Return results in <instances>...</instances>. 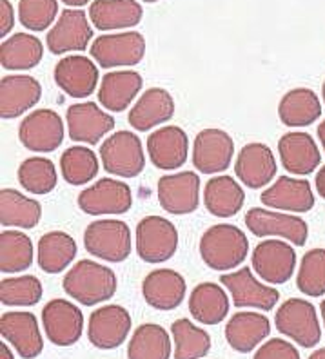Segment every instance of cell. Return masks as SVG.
I'll use <instances>...</instances> for the list:
<instances>
[{"instance_id": "cell-28", "label": "cell", "mask_w": 325, "mask_h": 359, "mask_svg": "<svg viewBox=\"0 0 325 359\" xmlns=\"http://www.w3.org/2000/svg\"><path fill=\"white\" fill-rule=\"evenodd\" d=\"M173 116H175V100L171 93L162 88H151L133 105L128 118L131 128L144 133L153 129L154 126L169 122Z\"/></svg>"}, {"instance_id": "cell-8", "label": "cell", "mask_w": 325, "mask_h": 359, "mask_svg": "<svg viewBox=\"0 0 325 359\" xmlns=\"http://www.w3.org/2000/svg\"><path fill=\"white\" fill-rule=\"evenodd\" d=\"M18 138L33 153H51L64 142V122L53 109H37L22 120Z\"/></svg>"}, {"instance_id": "cell-31", "label": "cell", "mask_w": 325, "mask_h": 359, "mask_svg": "<svg viewBox=\"0 0 325 359\" xmlns=\"http://www.w3.org/2000/svg\"><path fill=\"white\" fill-rule=\"evenodd\" d=\"M244 202H246V193L242 185L231 176H215L207 182L204 189L206 209L218 218H231L238 215Z\"/></svg>"}, {"instance_id": "cell-40", "label": "cell", "mask_w": 325, "mask_h": 359, "mask_svg": "<svg viewBox=\"0 0 325 359\" xmlns=\"http://www.w3.org/2000/svg\"><path fill=\"white\" fill-rule=\"evenodd\" d=\"M57 167L51 160L31 156L18 167V182L31 194H49L57 185Z\"/></svg>"}, {"instance_id": "cell-23", "label": "cell", "mask_w": 325, "mask_h": 359, "mask_svg": "<svg viewBox=\"0 0 325 359\" xmlns=\"http://www.w3.org/2000/svg\"><path fill=\"white\" fill-rule=\"evenodd\" d=\"M55 82L73 98L89 97L98 83V67L82 55L62 58L55 67Z\"/></svg>"}, {"instance_id": "cell-15", "label": "cell", "mask_w": 325, "mask_h": 359, "mask_svg": "<svg viewBox=\"0 0 325 359\" xmlns=\"http://www.w3.org/2000/svg\"><path fill=\"white\" fill-rule=\"evenodd\" d=\"M229 294L233 296L234 307L238 309H258V311H272L277 307L280 292L267 285H262L251 272L244 267L231 274L220 278Z\"/></svg>"}, {"instance_id": "cell-51", "label": "cell", "mask_w": 325, "mask_h": 359, "mask_svg": "<svg viewBox=\"0 0 325 359\" xmlns=\"http://www.w3.org/2000/svg\"><path fill=\"white\" fill-rule=\"evenodd\" d=\"M309 359H325V346L324 348H320V351L312 352V354L309 355Z\"/></svg>"}, {"instance_id": "cell-41", "label": "cell", "mask_w": 325, "mask_h": 359, "mask_svg": "<svg viewBox=\"0 0 325 359\" xmlns=\"http://www.w3.org/2000/svg\"><path fill=\"white\" fill-rule=\"evenodd\" d=\"M98 158L88 147L75 145L64 151L60 158V171L71 185H84L98 175Z\"/></svg>"}, {"instance_id": "cell-29", "label": "cell", "mask_w": 325, "mask_h": 359, "mask_svg": "<svg viewBox=\"0 0 325 359\" xmlns=\"http://www.w3.org/2000/svg\"><path fill=\"white\" fill-rule=\"evenodd\" d=\"M142 6L136 0H95L89 6V18L100 31L135 27L142 20Z\"/></svg>"}, {"instance_id": "cell-24", "label": "cell", "mask_w": 325, "mask_h": 359, "mask_svg": "<svg viewBox=\"0 0 325 359\" xmlns=\"http://www.w3.org/2000/svg\"><path fill=\"white\" fill-rule=\"evenodd\" d=\"M262 203L271 209L286 212H309L314 207V194L307 180H295L281 176L264 193L260 194Z\"/></svg>"}, {"instance_id": "cell-42", "label": "cell", "mask_w": 325, "mask_h": 359, "mask_svg": "<svg viewBox=\"0 0 325 359\" xmlns=\"http://www.w3.org/2000/svg\"><path fill=\"white\" fill-rule=\"evenodd\" d=\"M42 283L35 276L6 278L0 283V302L6 307H33L42 299Z\"/></svg>"}, {"instance_id": "cell-20", "label": "cell", "mask_w": 325, "mask_h": 359, "mask_svg": "<svg viewBox=\"0 0 325 359\" xmlns=\"http://www.w3.org/2000/svg\"><path fill=\"white\" fill-rule=\"evenodd\" d=\"M66 118L71 140L89 145L98 144L102 140V136H106L114 128L113 116L107 114L106 111H102L93 102L71 105L67 109Z\"/></svg>"}, {"instance_id": "cell-54", "label": "cell", "mask_w": 325, "mask_h": 359, "mask_svg": "<svg viewBox=\"0 0 325 359\" xmlns=\"http://www.w3.org/2000/svg\"><path fill=\"white\" fill-rule=\"evenodd\" d=\"M321 95H324V102H325V82H324V86H321Z\"/></svg>"}, {"instance_id": "cell-39", "label": "cell", "mask_w": 325, "mask_h": 359, "mask_svg": "<svg viewBox=\"0 0 325 359\" xmlns=\"http://www.w3.org/2000/svg\"><path fill=\"white\" fill-rule=\"evenodd\" d=\"M33 263V243L24 232L4 231L0 234V271L22 272Z\"/></svg>"}, {"instance_id": "cell-6", "label": "cell", "mask_w": 325, "mask_h": 359, "mask_svg": "<svg viewBox=\"0 0 325 359\" xmlns=\"http://www.w3.org/2000/svg\"><path fill=\"white\" fill-rule=\"evenodd\" d=\"M178 249V231L162 216H145L136 225V252L145 263H164Z\"/></svg>"}, {"instance_id": "cell-1", "label": "cell", "mask_w": 325, "mask_h": 359, "mask_svg": "<svg viewBox=\"0 0 325 359\" xmlns=\"http://www.w3.org/2000/svg\"><path fill=\"white\" fill-rule=\"evenodd\" d=\"M62 287L80 305L93 307L113 298L119 289V280L110 267L91 259H82L71 267Z\"/></svg>"}, {"instance_id": "cell-4", "label": "cell", "mask_w": 325, "mask_h": 359, "mask_svg": "<svg viewBox=\"0 0 325 359\" xmlns=\"http://www.w3.org/2000/svg\"><path fill=\"white\" fill-rule=\"evenodd\" d=\"M277 330L303 348L317 346L321 339L320 321L314 305L302 298H291L277 311Z\"/></svg>"}, {"instance_id": "cell-13", "label": "cell", "mask_w": 325, "mask_h": 359, "mask_svg": "<svg viewBox=\"0 0 325 359\" xmlns=\"http://www.w3.org/2000/svg\"><path fill=\"white\" fill-rule=\"evenodd\" d=\"M234 154L233 138L222 129H204L197 135L193 145V165L204 175L225 171Z\"/></svg>"}, {"instance_id": "cell-3", "label": "cell", "mask_w": 325, "mask_h": 359, "mask_svg": "<svg viewBox=\"0 0 325 359\" xmlns=\"http://www.w3.org/2000/svg\"><path fill=\"white\" fill-rule=\"evenodd\" d=\"M84 245L95 258L120 263L131 255V231L120 219H98L84 232Z\"/></svg>"}, {"instance_id": "cell-9", "label": "cell", "mask_w": 325, "mask_h": 359, "mask_svg": "<svg viewBox=\"0 0 325 359\" xmlns=\"http://www.w3.org/2000/svg\"><path fill=\"white\" fill-rule=\"evenodd\" d=\"M131 205V187L120 180L102 178L79 194V207L91 216L124 215Z\"/></svg>"}, {"instance_id": "cell-27", "label": "cell", "mask_w": 325, "mask_h": 359, "mask_svg": "<svg viewBox=\"0 0 325 359\" xmlns=\"http://www.w3.org/2000/svg\"><path fill=\"white\" fill-rule=\"evenodd\" d=\"M271 334V323L260 312H237L225 325V339L237 352H253Z\"/></svg>"}, {"instance_id": "cell-19", "label": "cell", "mask_w": 325, "mask_h": 359, "mask_svg": "<svg viewBox=\"0 0 325 359\" xmlns=\"http://www.w3.org/2000/svg\"><path fill=\"white\" fill-rule=\"evenodd\" d=\"M277 158L271 147L260 142L244 145L234 163L238 180L249 189H262L271 184L277 176Z\"/></svg>"}, {"instance_id": "cell-34", "label": "cell", "mask_w": 325, "mask_h": 359, "mask_svg": "<svg viewBox=\"0 0 325 359\" xmlns=\"http://www.w3.org/2000/svg\"><path fill=\"white\" fill-rule=\"evenodd\" d=\"M44 57V46L35 35L17 33L0 46V64L9 71L33 69Z\"/></svg>"}, {"instance_id": "cell-5", "label": "cell", "mask_w": 325, "mask_h": 359, "mask_svg": "<svg viewBox=\"0 0 325 359\" xmlns=\"http://www.w3.org/2000/svg\"><path fill=\"white\" fill-rule=\"evenodd\" d=\"M102 165L110 175L135 178L145 167L140 138L131 131H117L100 147Z\"/></svg>"}, {"instance_id": "cell-48", "label": "cell", "mask_w": 325, "mask_h": 359, "mask_svg": "<svg viewBox=\"0 0 325 359\" xmlns=\"http://www.w3.org/2000/svg\"><path fill=\"white\" fill-rule=\"evenodd\" d=\"M0 359H15V355L9 351L8 343H2V345H0Z\"/></svg>"}, {"instance_id": "cell-14", "label": "cell", "mask_w": 325, "mask_h": 359, "mask_svg": "<svg viewBox=\"0 0 325 359\" xmlns=\"http://www.w3.org/2000/svg\"><path fill=\"white\" fill-rule=\"evenodd\" d=\"M48 339L57 346L75 345L84 332V314L67 299H51L42 311Z\"/></svg>"}, {"instance_id": "cell-36", "label": "cell", "mask_w": 325, "mask_h": 359, "mask_svg": "<svg viewBox=\"0 0 325 359\" xmlns=\"http://www.w3.org/2000/svg\"><path fill=\"white\" fill-rule=\"evenodd\" d=\"M39 265L48 274H58L77 256V241L62 231H51L39 240Z\"/></svg>"}, {"instance_id": "cell-22", "label": "cell", "mask_w": 325, "mask_h": 359, "mask_svg": "<svg viewBox=\"0 0 325 359\" xmlns=\"http://www.w3.org/2000/svg\"><path fill=\"white\" fill-rule=\"evenodd\" d=\"M147 153L154 167L164 171H175L182 167L190 153L187 135L178 126H166L147 138Z\"/></svg>"}, {"instance_id": "cell-21", "label": "cell", "mask_w": 325, "mask_h": 359, "mask_svg": "<svg viewBox=\"0 0 325 359\" xmlns=\"http://www.w3.org/2000/svg\"><path fill=\"white\" fill-rule=\"evenodd\" d=\"M187 285L182 274L173 269H157L142 281V296L157 311H173L184 302Z\"/></svg>"}, {"instance_id": "cell-17", "label": "cell", "mask_w": 325, "mask_h": 359, "mask_svg": "<svg viewBox=\"0 0 325 359\" xmlns=\"http://www.w3.org/2000/svg\"><path fill=\"white\" fill-rule=\"evenodd\" d=\"M0 334L24 359L37 358L44 351V339L33 312H4L0 318Z\"/></svg>"}, {"instance_id": "cell-52", "label": "cell", "mask_w": 325, "mask_h": 359, "mask_svg": "<svg viewBox=\"0 0 325 359\" xmlns=\"http://www.w3.org/2000/svg\"><path fill=\"white\" fill-rule=\"evenodd\" d=\"M320 312H321V320H324V325H325V299L321 302V305H320Z\"/></svg>"}, {"instance_id": "cell-2", "label": "cell", "mask_w": 325, "mask_h": 359, "mask_svg": "<svg viewBox=\"0 0 325 359\" xmlns=\"http://www.w3.org/2000/svg\"><path fill=\"white\" fill-rule=\"evenodd\" d=\"M249 252V240L242 229L231 224L213 225L200 238V256L213 271H231L242 265Z\"/></svg>"}, {"instance_id": "cell-26", "label": "cell", "mask_w": 325, "mask_h": 359, "mask_svg": "<svg viewBox=\"0 0 325 359\" xmlns=\"http://www.w3.org/2000/svg\"><path fill=\"white\" fill-rule=\"evenodd\" d=\"M281 165L291 175H311L321 162V154L317 142L307 133H287L278 142Z\"/></svg>"}, {"instance_id": "cell-18", "label": "cell", "mask_w": 325, "mask_h": 359, "mask_svg": "<svg viewBox=\"0 0 325 359\" xmlns=\"http://www.w3.org/2000/svg\"><path fill=\"white\" fill-rule=\"evenodd\" d=\"M93 39V27L82 9H64L55 27L48 33L46 44L53 55L84 51Z\"/></svg>"}, {"instance_id": "cell-50", "label": "cell", "mask_w": 325, "mask_h": 359, "mask_svg": "<svg viewBox=\"0 0 325 359\" xmlns=\"http://www.w3.org/2000/svg\"><path fill=\"white\" fill-rule=\"evenodd\" d=\"M318 136H320L321 147H324V151H325V120L320 123V126H318Z\"/></svg>"}, {"instance_id": "cell-32", "label": "cell", "mask_w": 325, "mask_h": 359, "mask_svg": "<svg viewBox=\"0 0 325 359\" xmlns=\"http://www.w3.org/2000/svg\"><path fill=\"white\" fill-rule=\"evenodd\" d=\"M321 114L320 98L307 88L291 89L278 105V116L287 128H305L317 122Z\"/></svg>"}, {"instance_id": "cell-33", "label": "cell", "mask_w": 325, "mask_h": 359, "mask_svg": "<svg viewBox=\"0 0 325 359\" xmlns=\"http://www.w3.org/2000/svg\"><path fill=\"white\" fill-rule=\"evenodd\" d=\"M190 312L198 323H222L229 312V296L218 283L197 285L190 296Z\"/></svg>"}, {"instance_id": "cell-37", "label": "cell", "mask_w": 325, "mask_h": 359, "mask_svg": "<svg viewBox=\"0 0 325 359\" xmlns=\"http://www.w3.org/2000/svg\"><path fill=\"white\" fill-rule=\"evenodd\" d=\"M171 337L160 325H140L131 336L128 346V359H169Z\"/></svg>"}, {"instance_id": "cell-38", "label": "cell", "mask_w": 325, "mask_h": 359, "mask_svg": "<svg viewBox=\"0 0 325 359\" xmlns=\"http://www.w3.org/2000/svg\"><path fill=\"white\" fill-rule=\"evenodd\" d=\"M175 339V359H200L211 351V336L190 320H176L171 325Z\"/></svg>"}, {"instance_id": "cell-30", "label": "cell", "mask_w": 325, "mask_h": 359, "mask_svg": "<svg viewBox=\"0 0 325 359\" xmlns=\"http://www.w3.org/2000/svg\"><path fill=\"white\" fill-rule=\"evenodd\" d=\"M142 89V76L136 71H113L102 79L100 89H98V100L102 107L122 113L126 107L131 105L136 95Z\"/></svg>"}, {"instance_id": "cell-43", "label": "cell", "mask_w": 325, "mask_h": 359, "mask_svg": "<svg viewBox=\"0 0 325 359\" xmlns=\"http://www.w3.org/2000/svg\"><path fill=\"white\" fill-rule=\"evenodd\" d=\"M298 290L305 296H325V249H312L305 252L296 278Z\"/></svg>"}, {"instance_id": "cell-44", "label": "cell", "mask_w": 325, "mask_h": 359, "mask_svg": "<svg viewBox=\"0 0 325 359\" xmlns=\"http://www.w3.org/2000/svg\"><path fill=\"white\" fill-rule=\"evenodd\" d=\"M58 15L57 0H20L18 20L29 31H44L55 22Z\"/></svg>"}, {"instance_id": "cell-16", "label": "cell", "mask_w": 325, "mask_h": 359, "mask_svg": "<svg viewBox=\"0 0 325 359\" xmlns=\"http://www.w3.org/2000/svg\"><path fill=\"white\" fill-rule=\"evenodd\" d=\"M159 202L169 215H191L200 203V178L197 172L184 171L159 180Z\"/></svg>"}, {"instance_id": "cell-49", "label": "cell", "mask_w": 325, "mask_h": 359, "mask_svg": "<svg viewBox=\"0 0 325 359\" xmlns=\"http://www.w3.org/2000/svg\"><path fill=\"white\" fill-rule=\"evenodd\" d=\"M66 6H73V8H80V6H86L89 0H62Z\"/></svg>"}, {"instance_id": "cell-45", "label": "cell", "mask_w": 325, "mask_h": 359, "mask_svg": "<svg viewBox=\"0 0 325 359\" xmlns=\"http://www.w3.org/2000/svg\"><path fill=\"white\" fill-rule=\"evenodd\" d=\"M253 359H300V352L286 339H269L256 351Z\"/></svg>"}, {"instance_id": "cell-12", "label": "cell", "mask_w": 325, "mask_h": 359, "mask_svg": "<svg viewBox=\"0 0 325 359\" xmlns=\"http://www.w3.org/2000/svg\"><path fill=\"white\" fill-rule=\"evenodd\" d=\"M295 267L296 252L287 241L265 240L253 252V269L267 283H287L295 274Z\"/></svg>"}, {"instance_id": "cell-46", "label": "cell", "mask_w": 325, "mask_h": 359, "mask_svg": "<svg viewBox=\"0 0 325 359\" xmlns=\"http://www.w3.org/2000/svg\"><path fill=\"white\" fill-rule=\"evenodd\" d=\"M15 26L13 6L9 0H0V36H6Z\"/></svg>"}, {"instance_id": "cell-10", "label": "cell", "mask_w": 325, "mask_h": 359, "mask_svg": "<svg viewBox=\"0 0 325 359\" xmlns=\"http://www.w3.org/2000/svg\"><path fill=\"white\" fill-rule=\"evenodd\" d=\"M246 225L255 236H280L296 247L305 245L309 236V227L302 218L287 212L260 209V207L247 210Z\"/></svg>"}, {"instance_id": "cell-25", "label": "cell", "mask_w": 325, "mask_h": 359, "mask_svg": "<svg viewBox=\"0 0 325 359\" xmlns=\"http://www.w3.org/2000/svg\"><path fill=\"white\" fill-rule=\"evenodd\" d=\"M42 97L40 82L27 75H9L0 82V116L17 118L39 104Z\"/></svg>"}, {"instance_id": "cell-47", "label": "cell", "mask_w": 325, "mask_h": 359, "mask_svg": "<svg viewBox=\"0 0 325 359\" xmlns=\"http://www.w3.org/2000/svg\"><path fill=\"white\" fill-rule=\"evenodd\" d=\"M317 191L321 198L325 200V165L321 167L317 175Z\"/></svg>"}, {"instance_id": "cell-53", "label": "cell", "mask_w": 325, "mask_h": 359, "mask_svg": "<svg viewBox=\"0 0 325 359\" xmlns=\"http://www.w3.org/2000/svg\"><path fill=\"white\" fill-rule=\"evenodd\" d=\"M142 2H147V4H153V2H159V0H142Z\"/></svg>"}, {"instance_id": "cell-11", "label": "cell", "mask_w": 325, "mask_h": 359, "mask_svg": "<svg viewBox=\"0 0 325 359\" xmlns=\"http://www.w3.org/2000/svg\"><path fill=\"white\" fill-rule=\"evenodd\" d=\"M131 325V316L126 309L120 305H106L89 316V341L100 351H113L128 339Z\"/></svg>"}, {"instance_id": "cell-7", "label": "cell", "mask_w": 325, "mask_h": 359, "mask_svg": "<svg viewBox=\"0 0 325 359\" xmlns=\"http://www.w3.org/2000/svg\"><path fill=\"white\" fill-rule=\"evenodd\" d=\"M89 53L106 69L136 66L145 55V39L136 31L102 35L93 42Z\"/></svg>"}, {"instance_id": "cell-35", "label": "cell", "mask_w": 325, "mask_h": 359, "mask_svg": "<svg viewBox=\"0 0 325 359\" xmlns=\"http://www.w3.org/2000/svg\"><path fill=\"white\" fill-rule=\"evenodd\" d=\"M42 207L37 200L20 194L15 189L0 191V224L4 227L33 229L40 222Z\"/></svg>"}]
</instances>
